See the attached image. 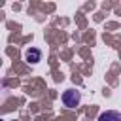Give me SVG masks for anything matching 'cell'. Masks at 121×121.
<instances>
[{
    "mask_svg": "<svg viewBox=\"0 0 121 121\" xmlns=\"http://www.w3.org/2000/svg\"><path fill=\"white\" fill-rule=\"evenodd\" d=\"M98 121H121V113L115 110H108L98 115Z\"/></svg>",
    "mask_w": 121,
    "mask_h": 121,
    "instance_id": "7a4b0ae2",
    "label": "cell"
},
{
    "mask_svg": "<svg viewBox=\"0 0 121 121\" xmlns=\"http://www.w3.org/2000/svg\"><path fill=\"white\" fill-rule=\"evenodd\" d=\"M79 100H81V95H79V91H76V89H68V91L62 93V104H64L66 108H76V106L79 104Z\"/></svg>",
    "mask_w": 121,
    "mask_h": 121,
    "instance_id": "6da1fadb",
    "label": "cell"
},
{
    "mask_svg": "<svg viewBox=\"0 0 121 121\" xmlns=\"http://www.w3.org/2000/svg\"><path fill=\"white\" fill-rule=\"evenodd\" d=\"M25 59H26L30 64H36V62L42 59V51H40V49H36V47H30V49L25 53Z\"/></svg>",
    "mask_w": 121,
    "mask_h": 121,
    "instance_id": "3957f363",
    "label": "cell"
}]
</instances>
